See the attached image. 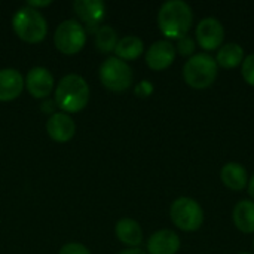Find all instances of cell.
<instances>
[{
	"mask_svg": "<svg viewBox=\"0 0 254 254\" xmlns=\"http://www.w3.org/2000/svg\"><path fill=\"white\" fill-rule=\"evenodd\" d=\"M115 234L118 240L122 244L129 246V249H135L143 243V229L134 219H121L115 226Z\"/></svg>",
	"mask_w": 254,
	"mask_h": 254,
	"instance_id": "obj_15",
	"label": "cell"
},
{
	"mask_svg": "<svg viewBox=\"0 0 254 254\" xmlns=\"http://www.w3.org/2000/svg\"><path fill=\"white\" fill-rule=\"evenodd\" d=\"M170 217L173 223L185 232L198 231L204 223L202 207L195 199L188 198V196L177 198L171 204Z\"/></svg>",
	"mask_w": 254,
	"mask_h": 254,
	"instance_id": "obj_5",
	"label": "cell"
},
{
	"mask_svg": "<svg viewBox=\"0 0 254 254\" xmlns=\"http://www.w3.org/2000/svg\"><path fill=\"white\" fill-rule=\"evenodd\" d=\"M118 45V34L110 25H100L95 31V46L100 52L109 54Z\"/></svg>",
	"mask_w": 254,
	"mask_h": 254,
	"instance_id": "obj_20",
	"label": "cell"
},
{
	"mask_svg": "<svg viewBox=\"0 0 254 254\" xmlns=\"http://www.w3.org/2000/svg\"><path fill=\"white\" fill-rule=\"evenodd\" d=\"M220 179L223 185L232 190H243L249 185L247 170L238 162H228L220 171Z\"/></svg>",
	"mask_w": 254,
	"mask_h": 254,
	"instance_id": "obj_16",
	"label": "cell"
},
{
	"mask_svg": "<svg viewBox=\"0 0 254 254\" xmlns=\"http://www.w3.org/2000/svg\"><path fill=\"white\" fill-rule=\"evenodd\" d=\"M12 28L21 40L27 43H39L48 34V21L37 9L24 6L13 13Z\"/></svg>",
	"mask_w": 254,
	"mask_h": 254,
	"instance_id": "obj_3",
	"label": "cell"
},
{
	"mask_svg": "<svg viewBox=\"0 0 254 254\" xmlns=\"http://www.w3.org/2000/svg\"><path fill=\"white\" fill-rule=\"evenodd\" d=\"M193 22L192 7L183 0H168L158 12V25L167 39H182L188 36Z\"/></svg>",
	"mask_w": 254,
	"mask_h": 254,
	"instance_id": "obj_1",
	"label": "cell"
},
{
	"mask_svg": "<svg viewBox=\"0 0 254 254\" xmlns=\"http://www.w3.org/2000/svg\"><path fill=\"white\" fill-rule=\"evenodd\" d=\"M118 254H147V253H146V252H143L141 249L135 247V249H127V250H122V252H119Z\"/></svg>",
	"mask_w": 254,
	"mask_h": 254,
	"instance_id": "obj_26",
	"label": "cell"
},
{
	"mask_svg": "<svg viewBox=\"0 0 254 254\" xmlns=\"http://www.w3.org/2000/svg\"><path fill=\"white\" fill-rule=\"evenodd\" d=\"M73 9L79 22L91 33L98 30V25L106 15V6L101 0H76L73 1Z\"/></svg>",
	"mask_w": 254,
	"mask_h": 254,
	"instance_id": "obj_8",
	"label": "cell"
},
{
	"mask_svg": "<svg viewBox=\"0 0 254 254\" xmlns=\"http://www.w3.org/2000/svg\"><path fill=\"white\" fill-rule=\"evenodd\" d=\"M54 101L63 113H77L83 110L89 101V86L86 80L76 73L65 74L55 88Z\"/></svg>",
	"mask_w": 254,
	"mask_h": 254,
	"instance_id": "obj_2",
	"label": "cell"
},
{
	"mask_svg": "<svg viewBox=\"0 0 254 254\" xmlns=\"http://www.w3.org/2000/svg\"><path fill=\"white\" fill-rule=\"evenodd\" d=\"M46 132L54 141L67 143L74 137L76 124L67 113L57 112L49 116L46 122Z\"/></svg>",
	"mask_w": 254,
	"mask_h": 254,
	"instance_id": "obj_12",
	"label": "cell"
},
{
	"mask_svg": "<svg viewBox=\"0 0 254 254\" xmlns=\"http://www.w3.org/2000/svg\"><path fill=\"white\" fill-rule=\"evenodd\" d=\"M25 80L16 68L0 70V101H12L18 98L24 89Z\"/></svg>",
	"mask_w": 254,
	"mask_h": 254,
	"instance_id": "obj_13",
	"label": "cell"
},
{
	"mask_svg": "<svg viewBox=\"0 0 254 254\" xmlns=\"http://www.w3.org/2000/svg\"><path fill=\"white\" fill-rule=\"evenodd\" d=\"M135 92H137L138 95H143V97L149 95V94L152 92V85H150V82H147V80L140 82L138 86L135 88Z\"/></svg>",
	"mask_w": 254,
	"mask_h": 254,
	"instance_id": "obj_24",
	"label": "cell"
},
{
	"mask_svg": "<svg viewBox=\"0 0 254 254\" xmlns=\"http://www.w3.org/2000/svg\"><path fill=\"white\" fill-rule=\"evenodd\" d=\"M232 220L235 226L244 234L254 232V201L243 199L240 201L232 213Z\"/></svg>",
	"mask_w": 254,
	"mask_h": 254,
	"instance_id": "obj_17",
	"label": "cell"
},
{
	"mask_svg": "<svg viewBox=\"0 0 254 254\" xmlns=\"http://www.w3.org/2000/svg\"><path fill=\"white\" fill-rule=\"evenodd\" d=\"M174 58H176V46L167 39L152 43L146 52V64L155 71L168 68L173 64Z\"/></svg>",
	"mask_w": 254,
	"mask_h": 254,
	"instance_id": "obj_11",
	"label": "cell"
},
{
	"mask_svg": "<svg viewBox=\"0 0 254 254\" xmlns=\"http://www.w3.org/2000/svg\"><path fill=\"white\" fill-rule=\"evenodd\" d=\"M253 247H254V240H253Z\"/></svg>",
	"mask_w": 254,
	"mask_h": 254,
	"instance_id": "obj_29",
	"label": "cell"
},
{
	"mask_svg": "<svg viewBox=\"0 0 254 254\" xmlns=\"http://www.w3.org/2000/svg\"><path fill=\"white\" fill-rule=\"evenodd\" d=\"M244 61V49L238 43H226L220 46L216 63L223 68H234Z\"/></svg>",
	"mask_w": 254,
	"mask_h": 254,
	"instance_id": "obj_19",
	"label": "cell"
},
{
	"mask_svg": "<svg viewBox=\"0 0 254 254\" xmlns=\"http://www.w3.org/2000/svg\"><path fill=\"white\" fill-rule=\"evenodd\" d=\"M244 80L254 86V54H250L244 58L243 61V68H241Z\"/></svg>",
	"mask_w": 254,
	"mask_h": 254,
	"instance_id": "obj_21",
	"label": "cell"
},
{
	"mask_svg": "<svg viewBox=\"0 0 254 254\" xmlns=\"http://www.w3.org/2000/svg\"><path fill=\"white\" fill-rule=\"evenodd\" d=\"M54 43L55 48L65 55L77 54L86 43V30L77 19H65L57 27Z\"/></svg>",
	"mask_w": 254,
	"mask_h": 254,
	"instance_id": "obj_7",
	"label": "cell"
},
{
	"mask_svg": "<svg viewBox=\"0 0 254 254\" xmlns=\"http://www.w3.org/2000/svg\"><path fill=\"white\" fill-rule=\"evenodd\" d=\"M176 51L183 55V57H189L195 52V40L190 37V36H185L182 39L177 40V46H176Z\"/></svg>",
	"mask_w": 254,
	"mask_h": 254,
	"instance_id": "obj_22",
	"label": "cell"
},
{
	"mask_svg": "<svg viewBox=\"0 0 254 254\" xmlns=\"http://www.w3.org/2000/svg\"><path fill=\"white\" fill-rule=\"evenodd\" d=\"M54 76L45 67H33L25 76V88L33 98H46L54 89Z\"/></svg>",
	"mask_w": 254,
	"mask_h": 254,
	"instance_id": "obj_10",
	"label": "cell"
},
{
	"mask_svg": "<svg viewBox=\"0 0 254 254\" xmlns=\"http://www.w3.org/2000/svg\"><path fill=\"white\" fill-rule=\"evenodd\" d=\"M196 42L205 51H214L220 48L225 39V28L217 18L208 16L199 21L196 25Z\"/></svg>",
	"mask_w": 254,
	"mask_h": 254,
	"instance_id": "obj_9",
	"label": "cell"
},
{
	"mask_svg": "<svg viewBox=\"0 0 254 254\" xmlns=\"http://www.w3.org/2000/svg\"><path fill=\"white\" fill-rule=\"evenodd\" d=\"M58 254H91V252L79 243H68L65 246L61 247L60 253Z\"/></svg>",
	"mask_w": 254,
	"mask_h": 254,
	"instance_id": "obj_23",
	"label": "cell"
},
{
	"mask_svg": "<svg viewBox=\"0 0 254 254\" xmlns=\"http://www.w3.org/2000/svg\"><path fill=\"white\" fill-rule=\"evenodd\" d=\"M238 254H252V253H249V252H243V253H238Z\"/></svg>",
	"mask_w": 254,
	"mask_h": 254,
	"instance_id": "obj_28",
	"label": "cell"
},
{
	"mask_svg": "<svg viewBox=\"0 0 254 254\" xmlns=\"http://www.w3.org/2000/svg\"><path fill=\"white\" fill-rule=\"evenodd\" d=\"M100 80L101 83L113 92H122L132 85V68L128 63L119 60L118 57H110L100 65Z\"/></svg>",
	"mask_w": 254,
	"mask_h": 254,
	"instance_id": "obj_6",
	"label": "cell"
},
{
	"mask_svg": "<svg viewBox=\"0 0 254 254\" xmlns=\"http://www.w3.org/2000/svg\"><path fill=\"white\" fill-rule=\"evenodd\" d=\"M52 1L51 0H45V1H34V0H31V1H28L27 3V6H30V7H33V9H37V7H42V6H49Z\"/></svg>",
	"mask_w": 254,
	"mask_h": 254,
	"instance_id": "obj_25",
	"label": "cell"
},
{
	"mask_svg": "<svg viewBox=\"0 0 254 254\" xmlns=\"http://www.w3.org/2000/svg\"><path fill=\"white\" fill-rule=\"evenodd\" d=\"M144 51V43L137 36H125L118 40V45L115 48V54L122 61H132L137 60Z\"/></svg>",
	"mask_w": 254,
	"mask_h": 254,
	"instance_id": "obj_18",
	"label": "cell"
},
{
	"mask_svg": "<svg viewBox=\"0 0 254 254\" xmlns=\"http://www.w3.org/2000/svg\"><path fill=\"white\" fill-rule=\"evenodd\" d=\"M249 193H250V196L254 199V174L253 177L250 179V182H249Z\"/></svg>",
	"mask_w": 254,
	"mask_h": 254,
	"instance_id": "obj_27",
	"label": "cell"
},
{
	"mask_svg": "<svg viewBox=\"0 0 254 254\" xmlns=\"http://www.w3.org/2000/svg\"><path fill=\"white\" fill-rule=\"evenodd\" d=\"M180 250V238L170 229L155 232L147 241L149 254H176Z\"/></svg>",
	"mask_w": 254,
	"mask_h": 254,
	"instance_id": "obj_14",
	"label": "cell"
},
{
	"mask_svg": "<svg viewBox=\"0 0 254 254\" xmlns=\"http://www.w3.org/2000/svg\"><path fill=\"white\" fill-rule=\"evenodd\" d=\"M219 65L208 54H195L183 65L185 82L195 89H205L211 86L217 77Z\"/></svg>",
	"mask_w": 254,
	"mask_h": 254,
	"instance_id": "obj_4",
	"label": "cell"
}]
</instances>
